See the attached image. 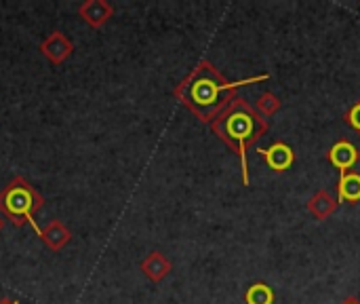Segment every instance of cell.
Returning a JSON list of instances; mask_svg holds the SVG:
<instances>
[{"label":"cell","mask_w":360,"mask_h":304,"mask_svg":"<svg viewBox=\"0 0 360 304\" xmlns=\"http://www.w3.org/2000/svg\"><path fill=\"white\" fill-rule=\"evenodd\" d=\"M345 123L347 125H352L356 131H360V99L356 101V104L347 110V115H345Z\"/></svg>","instance_id":"14"},{"label":"cell","mask_w":360,"mask_h":304,"mask_svg":"<svg viewBox=\"0 0 360 304\" xmlns=\"http://www.w3.org/2000/svg\"><path fill=\"white\" fill-rule=\"evenodd\" d=\"M280 110V99L272 93V91H266L257 97V113L264 115V117H274L276 113Z\"/></svg>","instance_id":"13"},{"label":"cell","mask_w":360,"mask_h":304,"mask_svg":"<svg viewBox=\"0 0 360 304\" xmlns=\"http://www.w3.org/2000/svg\"><path fill=\"white\" fill-rule=\"evenodd\" d=\"M337 208H339L337 198H335L329 190H324V188H320V190L308 201V212H310L318 222H324L329 216H333Z\"/></svg>","instance_id":"8"},{"label":"cell","mask_w":360,"mask_h":304,"mask_svg":"<svg viewBox=\"0 0 360 304\" xmlns=\"http://www.w3.org/2000/svg\"><path fill=\"white\" fill-rule=\"evenodd\" d=\"M327 159H329V163H331L335 169H339V175H345L347 169H352V167L358 163L360 154H358V150H356L354 144H350L347 140H339V142L333 144V148L327 152Z\"/></svg>","instance_id":"5"},{"label":"cell","mask_w":360,"mask_h":304,"mask_svg":"<svg viewBox=\"0 0 360 304\" xmlns=\"http://www.w3.org/2000/svg\"><path fill=\"white\" fill-rule=\"evenodd\" d=\"M114 13V7L105 0H87L78 7V15L82 22H87L91 28H101Z\"/></svg>","instance_id":"6"},{"label":"cell","mask_w":360,"mask_h":304,"mask_svg":"<svg viewBox=\"0 0 360 304\" xmlns=\"http://www.w3.org/2000/svg\"><path fill=\"white\" fill-rule=\"evenodd\" d=\"M260 154L266 159L268 167L274 171H287L293 163H295V152L289 144L285 142H276L266 150H260Z\"/></svg>","instance_id":"7"},{"label":"cell","mask_w":360,"mask_h":304,"mask_svg":"<svg viewBox=\"0 0 360 304\" xmlns=\"http://www.w3.org/2000/svg\"><path fill=\"white\" fill-rule=\"evenodd\" d=\"M337 194H339L337 203H358L360 201V173L339 175Z\"/></svg>","instance_id":"11"},{"label":"cell","mask_w":360,"mask_h":304,"mask_svg":"<svg viewBox=\"0 0 360 304\" xmlns=\"http://www.w3.org/2000/svg\"><path fill=\"white\" fill-rule=\"evenodd\" d=\"M142 270H144V275H146L150 281L160 283V281L171 273V262L165 258V254H160V252H152V254H148V256L144 258V262H142Z\"/></svg>","instance_id":"10"},{"label":"cell","mask_w":360,"mask_h":304,"mask_svg":"<svg viewBox=\"0 0 360 304\" xmlns=\"http://www.w3.org/2000/svg\"><path fill=\"white\" fill-rule=\"evenodd\" d=\"M268 74L253 76L247 80L227 82L209 61H200V66L194 70V74L181 85L177 95L183 99V104L200 117V121H211L215 113L223 106V93L232 95V91L240 85H253L260 80H266Z\"/></svg>","instance_id":"1"},{"label":"cell","mask_w":360,"mask_h":304,"mask_svg":"<svg viewBox=\"0 0 360 304\" xmlns=\"http://www.w3.org/2000/svg\"><path fill=\"white\" fill-rule=\"evenodd\" d=\"M40 239L47 243V247H49L51 252H61V249L70 243L72 235H70V231L63 226L61 220H51V222L43 229Z\"/></svg>","instance_id":"9"},{"label":"cell","mask_w":360,"mask_h":304,"mask_svg":"<svg viewBox=\"0 0 360 304\" xmlns=\"http://www.w3.org/2000/svg\"><path fill=\"white\" fill-rule=\"evenodd\" d=\"M72 51H74V47H72L70 38H66V34L59 32V30L53 32L49 38H45L43 45H40V53H43L53 66L63 64V61L72 55Z\"/></svg>","instance_id":"4"},{"label":"cell","mask_w":360,"mask_h":304,"mask_svg":"<svg viewBox=\"0 0 360 304\" xmlns=\"http://www.w3.org/2000/svg\"><path fill=\"white\" fill-rule=\"evenodd\" d=\"M43 196L36 192L34 186H30L24 178H15L3 192H0V210H3L15 226H22L28 222L34 233L40 237L43 229L34 220V212L43 208Z\"/></svg>","instance_id":"3"},{"label":"cell","mask_w":360,"mask_h":304,"mask_svg":"<svg viewBox=\"0 0 360 304\" xmlns=\"http://www.w3.org/2000/svg\"><path fill=\"white\" fill-rule=\"evenodd\" d=\"M5 229V216H3V212H0V231Z\"/></svg>","instance_id":"16"},{"label":"cell","mask_w":360,"mask_h":304,"mask_svg":"<svg viewBox=\"0 0 360 304\" xmlns=\"http://www.w3.org/2000/svg\"><path fill=\"white\" fill-rule=\"evenodd\" d=\"M3 304H17V302H11V300H5Z\"/></svg>","instance_id":"17"},{"label":"cell","mask_w":360,"mask_h":304,"mask_svg":"<svg viewBox=\"0 0 360 304\" xmlns=\"http://www.w3.org/2000/svg\"><path fill=\"white\" fill-rule=\"evenodd\" d=\"M341 304H360V302H358L356 298H345V300H343Z\"/></svg>","instance_id":"15"},{"label":"cell","mask_w":360,"mask_h":304,"mask_svg":"<svg viewBox=\"0 0 360 304\" xmlns=\"http://www.w3.org/2000/svg\"><path fill=\"white\" fill-rule=\"evenodd\" d=\"M247 304H274V291L266 283H253L245 294Z\"/></svg>","instance_id":"12"},{"label":"cell","mask_w":360,"mask_h":304,"mask_svg":"<svg viewBox=\"0 0 360 304\" xmlns=\"http://www.w3.org/2000/svg\"><path fill=\"white\" fill-rule=\"evenodd\" d=\"M213 131L238 152L240 167H243V182L249 186V165H247V148L260 140V136L266 133L268 123L262 119L260 113H255L245 99H234L232 104L221 113L217 121L211 123Z\"/></svg>","instance_id":"2"}]
</instances>
